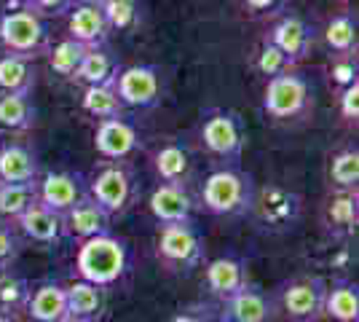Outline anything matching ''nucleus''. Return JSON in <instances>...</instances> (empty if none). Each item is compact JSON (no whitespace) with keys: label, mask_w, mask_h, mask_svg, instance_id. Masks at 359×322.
<instances>
[{"label":"nucleus","mask_w":359,"mask_h":322,"mask_svg":"<svg viewBox=\"0 0 359 322\" xmlns=\"http://www.w3.org/2000/svg\"><path fill=\"white\" fill-rule=\"evenodd\" d=\"M129 269H132V250L113 231L78 245L75 271L83 282H91L97 288H113L129 274Z\"/></svg>","instance_id":"1"},{"label":"nucleus","mask_w":359,"mask_h":322,"mask_svg":"<svg viewBox=\"0 0 359 322\" xmlns=\"http://www.w3.org/2000/svg\"><path fill=\"white\" fill-rule=\"evenodd\" d=\"M255 180L239 164H223L212 169L201 183V207L210 215L220 217H239L252 213L255 201Z\"/></svg>","instance_id":"2"},{"label":"nucleus","mask_w":359,"mask_h":322,"mask_svg":"<svg viewBox=\"0 0 359 322\" xmlns=\"http://www.w3.org/2000/svg\"><path fill=\"white\" fill-rule=\"evenodd\" d=\"M0 46L3 54H16L32 60L48 54L51 48V32H48V19L35 14L30 6L22 3H8L0 14Z\"/></svg>","instance_id":"3"},{"label":"nucleus","mask_w":359,"mask_h":322,"mask_svg":"<svg viewBox=\"0 0 359 322\" xmlns=\"http://www.w3.org/2000/svg\"><path fill=\"white\" fill-rule=\"evenodd\" d=\"M198 140L204 151L223 164H239L247 148V123L231 107H207L198 123Z\"/></svg>","instance_id":"4"},{"label":"nucleus","mask_w":359,"mask_h":322,"mask_svg":"<svg viewBox=\"0 0 359 322\" xmlns=\"http://www.w3.org/2000/svg\"><path fill=\"white\" fill-rule=\"evenodd\" d=\"M86 191L110 217H116L135 204L140 185H137L135 169L126 161H102L91 172V177H86Z\"/></svg>","instance_id":"5"},{"label":"nucleus","mask_w":359,"mask_h":322,"mask_svg":"<svg viewBox=\"0 0 359 322\" xmlns=\"http://www.w3.org/2000/svg\"><path fill=\"white\" fill-rule=\"evenodd\" d=\"M311 102H314V86L298 67L266 81L263 110L273 121H292L303 113H309Z\"/></svg>","instance_id":"6"},{"label":"nucleus","mask_w":359,"mask_h":322,"mask_svg":"<svg viewBox=\"0 0 359 322\" xmlns=\"http://www.w3.org/2000/svg\"><path fill=\"white\" fill-rule=\"evenodd\" d=\"M204 236L196 229L194 220L185 223H166L158 229L156 239V258L164 263L169 271L188 274L204 261Z\"/></svg>","instance_id":"7"},{"label":"nucleus","mask_w":359,"mask_h":322,"mask_svg":"<svg viewBox=\"0 0 359 322\" xmlns=\"http://www.w3.org/2000/svg\"><path fill=\"white\" fill-rule=\"evenodd\" d=\"M116 94L123 107L153 110L164 100V70L158 65H129L116 78Z\"/></svg>","instance_id":"8"},{"label":"nucleus","mask_w":359,"mask_h":322,"mask_svg":"<svg viewBox=\"0 0 359 322\" xmlns=\"http://www.w3.org/2000/svg\"><path fill=\"white\" fill-rule=\"evenodd\" d=\"M325 295L327 282L316 274H303L285 285L282 290V309L295 322H319L325 314Z\"/></svg>","instance_id":"9"},{"label":"nucleus","mask_w":359,"mask_h":322,"mask_svg":"<svg viewBox=\"0 0 359 322\" xmlns=\"http://www.w3.org/2000/svg\"><path fill=\"white\" fill-rule=\"evenodd\" d=\"M266 41L273 43L287 60L298 67L303 60H309L316 41V30L311 22H306L300 14H279L266 32Z\"/></svg>","instance_id":"10"},{"label":"nucleus","mask_w":359,"mask_h":322,"mask_svg":"<svg viewBox=\"0 0 359 322\" xmlns=\"http://www.w3.org/2000/svg\"><path fill=\"white\" fill-rule=\"evenodd\" d=\"M142 148V135L129 116H116L97 121L94 129V151L105 161H126Z\"/></svg>","instance_id":"11"},{"label":"nucleus","mask_w":359,"mask_h":322,"mask_svg":"<svg viewBox=\"0 0 359 322\" xmlns=\"http://www.w3.org/2000/svg\"><path fill=\"white\" fill-rule=\"evenodd\" d=\"M83 196H89V191H86V177L81 172L54 169V172H46L43 177H38V201L60 217L70 213Z\"/></svg>","instance_id":"12"},{"label":"nucleus","mask_w":359,"mask_h":322,"mask_svg":"<svg viewBox=\"0 0 359 322\" xmlns=\"http://www.w3.org/2000/svg\"><path fill=\"white\" fill-rule=\"evenodd\" d=\"M252 213L266 229H290L300 215V196L282 185H266L255 191Z\"/></svg>","instance_id":"13"},{"label":"nucleus","mask_w":359,"mask_h":322,"mask_svg":"<svg viewBox=\"0 0 359 322\" xmlns=\"http://www.w3.org/2000/svg\"><path fill=\"white\" fill-rule=\"evenodd\" d=\"M67 38H73L86 48H102L110 41V27L102 14V6L94 0H78L67 14Z\"/></svg>","instance_id":"14"},{"label":"nucleus","mask_w":359,"mask_h":322,"mask_svg":"<svg viewBox=\"0 0 359 322\" xmlns=\"http://www.w3.org/2000/svg\"><path fill=\"white\" fill-rule=\"evenodd\" d=\"M150 215L156 217L158 226L166 223H185L194 220V199L188 188L180 183H158L150 191L148 199Z\"/></svg>","instance_id":"15"},{"label":"nucleus","mask_w":359,"mask_h":322,"mask_svg":"<svg viewBox=\"0 0 359 322\" xmlns=\"http://www.w3.org/2000/svg\"><path fill=\"white\" fill-rule=\"evenodd\" d=\"M204 282H207V290L215 298H231L236 295L241 288L250 285V276H247V263L241 261L239 255H220L215 261L207 263L204 269Z\"/></svg>","instance_id":"16"},{"label":"nucleus","mask_w":359,"mask_h":322,"mask_svg":"<svg viewBox=\"0 0 359 322\" xmlns=\"http://www.w3.org/2000/svg\"><path fill=\"white\" fill-rule=\"evenodd\" d=\"M110 215L91 199V196H83V199L75 204L70 213L62 215V231L67 236H73L78 242H86V239H94L100 234H107L110 231Z\"/></svg>","instance_id":"17"},{"label":"nucleus","mask_w":359,"mask_h":322,"mask_svg":"<svg viewBox=\"0 0 359 322\" xmlns=\"http://www.w3.org/2000/svg\"><path fill=\"white\" fill-rule=\"evenodd\" d=\"M153 169L161 183H188V177L194 175V154H191L188 142H182L180 137L161 142L153 151Z\"/></svg>","instance_id":"18"},{"label":"nucleus","mask_w":359,"mask_h":322,"mask_svg":"<svg viewBox=\"0 0 359 322\" xmlns=\"http://www.w3.org/2000/svg\"><path fill=\"white\" fill-rule=\"evenodd\" d=\"M220 320L223 322H271L273 320V304L269 301V295L247 285L241 288L236 295L225 298L220 307Z\"/></svg>","instance_id":"19"},{"label":"nucleus","mask_w":359,"mask_h":322,"mask_svg":"<svg viewBox=\"0 0 359 322\" xmlns=\"http://www.w3.org/2000/svg\"><path fill=\"white\" fill-rule=\"evenodd\" d=\"M41 177L38 154L25 142H0V183H32Z\"/></svg>","instance_id":"20"},{"label":"nucleus","mask_w":359,"mask_h":322,"mask_svg":"<svg viewBox=\"0 0 359 322\" xmlns=\"http://www.w3.org/2000/svg\"><path fill=\"white\" fill-rule=\"evenodd\" d=\"M11 223L16 226L19 234H25L35 245H43V247L57 245L62 236H65V231H62V217L57 213H51L48 207H43L41 201H35L30 210H25V213L19 215L16 220H11Z\"/></svg>","instance_id":"21"},{"label":"nucleus","mask_w":359,"mask_h":322,"mask_svg":"<svg viewBox=\"0 0 359 322\" xmlns=\"http://www.w3.org/2000/svg\"><path fill=\"white\" fill-rule=\"evenodd\" d=\"M65 298H67V320L97 322L105 314V307H107L105 288H97L91 282L78 279L73 285H67L65 288Z\"/></svg>","instance_id":"22"},{"label":"nucleus","mask_w":359,"mask_h":322,"mask_svg":"<svg viewBox=\"0 0 359 322\" xmlns=\"http://www.w3.org/2000/svg\"><path fill=\"white\" fill-rule=\"evenodd\" d=\"M38 107L27 92H0V132H30Z\"/></svg>","instance_id":"23"},{"label":"nucleus","mask_w":359,"mask_h":322,"mask_svg":"<svg viewBox=\"0 0 359 322\" xmlns=\"http://www.w3.org/2000/svg\"><path fill=\"white\" fill-rule=\"evenodd\" d=\"M121 70H123V65H121L118 54H113L107 46L91 48L86 60L81 62L73 81L83 83V86H107V83H116Z\"/></svg>","instance_id":"24"},{"label":"nucleus","mask_w":359,"mask_h":322,"mask_svg":"<svg viewBox=\"0 0 359 322\" xmlns=\"http://www.w3.org/2000/svg\"><path fill=\"white\" fill-rule=\"evenodd\" d=\"M359 223V194L335 191L325 204V226L335 236H351Z\"/></svg>","instance_id":"25"},{"label":"nucleus","mask_w":359,"mask_h":322,"mask_svg":"<svg viewBox=\"0 0 359 322\" xmlns=\"http://www.w3.org/2000/svg\"><path fill=\"white\" fill-rule=\"evenodd\" d=\"M30 320L35 322H62L67 320V298H65V288L57 282H43L30 293L27 309Z\"/></svg>","instance_id":"26"},{"label":"nucleus","mask_w":359,"mask_h":322,"mask_svg":"<svg viewBox=\"0 0 359 322\" xmlns=\"http://www.w3.org/2000/svg\"><path fill=\"white\" fill-rule=\"evenodd\" d=\"M357 16L351 11H341L325 25V43L332 51V57H357L359 46Z\"/></svg>","instance_id":"27"},{"label":"nucleus","mask_w":359,"mask_h":322,"mask_svg":"<svg viewBox=\"0 0 359 322\" xmlns=\"http://www.w3.org/2000/svg\"><path fill=\"white\" fill-rule=\"evenodd\" d=\"M38 67L32 60L16 54H0V92H35Z\"/></svg>","instance_id":"28"},{"label":"nucleus","mask_w":359,"mask_h":322,"mask_svg":"<svg viewBox=\"0 0 359 322\" xmlns=\"http://www.w3.org/2000/svg\"><path fill=\"white\" fill-rule=\"evenodd\" d=\"M325 314L335 322H357L359 320V288L357 282L338 279L327 285L325 295Z\"/></svg>","instance_id":"29"},{"label":"nucleus","mask_w":359,"mask_h":322,"mask_svg":"<svg viewBox=\"0 0 359 322\" xmlns=\"http://www.w3.org/2000/svg\"><path fill=\"white\" fill-rule=\"evenodd\" d=\"M81 107L83 113L97 119V121H105V119H116V116H126V107L116 94V83H107V86H86L83 97H81Z\"/></svg>","instance_id":"30"},{"label":"nucleus","mask_w":359,"mask_h":322,"mask_svg":"<svg viewBox=\"0 0 359 322\" xmlns=\"http://www.w3.org/2000/svg\"><path fill=\"white\" fill-rule=\"evenodd\" d=\"M89 51L91 48H86L83 43H78L73 38H65V41H60V43H54V46L48 48V67L57 76L73 81L78 67H81V62L86 60Z\"/></svg>","instance_id":"31"},{"label":"nucleus","mask_w":359,"mask_h":322,"mask_svg":"<svg viewBox=\"0 0 359 322\" xmlns=\"http://www.w3.org/2000/svg\"><path fill=\"white\" fill-rule=\"evenodd\" d=\"M38 201V180L32 183H0V215L16 220L25 210Z\"/></svg>","instance_id":"32"},{"label":"nucleus","mask_w":359,"mask_h":322,"mask_svg":"<svg viewBox=\"0 0 359 322\" xmlns=\"http://www.w3.org/2000/svg\"><path fill=\"white\" fill-rule=\"evenodd\" d=\"M30 282L25 276L8 271H0V314H11L16 317V311H25L27 301H30Z\"/></svg>","instance_id":"33"},{"label":"nucleus","mask_w":359,"mask_h":322,"mask_svg":"<svg viewBox=\"0 0 359 322\" xmlns=\"http://www.w3.org/2000/svg\"><path fill=\"white\" fill-rule=\"evenodd\" d=\"M330 180L338 191H357L359 183V151L357 145H348L332 156L330 161Z\"/></svg>","instance_id":"34"},{"label":"nucleus","mask_w":359,"mask_h":322,"mask_svg":"<svg viewBox=\"0 0 359 322\" xmlns=\"http://www.w3.org/2000/svg\"><path fill=\"white\" fill-rule=\"evenodd\" d=\"M100 6L110 32H129L140 25V16H142L140 0H100Z\"/></svg>","instance_id":"35"},{"label":"nucleus","mask_w":359,"mask_h":322,"mask_svg":"<svg viewBox=\"0 0 359 322\" xmlns=\"http://www.w3.org/2000/svg\"><path fill=\"white\" fill-rule=\"evenodd\" d=\"M292 67H295V65L287 60L285 54L273 46V43H269V41L263 38V43H260L257 54H255V70H257L260 76H266V81H269V78L282 76V73L292 70Z\"/></svg>","instance_id":"36"},{"label":"nucleus","mask_w":359,"mask_h":322,"mask_svg":"<svg viewBox=\"0 0 359 322\" xmlns=\"http://www.w3.org/2000/svg\"><path fill=\"white\" fill-rule=\"evenodd\" d=\"M22 253V239L11 220H0V271H8Z\"/></svg>","instance_id":"37"},{"label":"nucleus","mask_w":359,"mask_h":322,"mask_svg":"<svg viewBox=\"0 0 359 322\" xmlns=\"http://www.w3.org/2000/svg\"><path fill=\"white\" fill-rule=\"evenodd\" d=\"M354 81H359L357 57H332V65H330V83L341 92L346 86H351Z\"/></svg>","instance_id":"38"},{"label":"nucleus","mask_w":359,"mask_h":322,"mask_svg":"<svg viewBox=\"0 0 359 322\" xmlns=\"http://www.w3.org/2000/svg\"><path fill=\"white\" fill-rule=\"evenodd\" d=\"M338 107L346 123H357L359 119V81H354L351 86H346L338 92Z\"/></svg>","instance_id":"39"},{"label":"nucleus","mask_w":359,"mask_h":322,"mask_svg":"<svg viewBox=\"0 0 359 322\" xmlns=\"http://www.w3.org/2000/svg\"><path fill=\"white\" fill-rule=\"evenodd\" d=\"M35 14H41L43 19H54V16H65L73 11V6L78 0H25Z\"/></svg>","instance_id":"40"},{"label":"nucleus","mask_w":359,"mask_h":322,"mask_svg":"<svg viewBox=\"0 0 359 322\" xmlns=\"http://www.w3.org/2000/svg\"><path fill=\"white\" fill-rule=\"evenodd\" d=\"M241 3H244V8L260 16H273L285 11V0H241Z\"/></svg>","instance_id":"41"},{"label":"nucleus","mask_w":359,"mask_h":322,"mask_svg":"<svg viewBox=\"0 0 359 322\" xmlns=\"http://www.w3.org/2000/svg\"><path fill=\"white\" fill-rule=\"evenodd\" d=\"M169 322H215V317H212L210 307H191L177 311Z\"/></svg>","instance_id":"42"},{"label":"nucleus","mask_w":359,"mask_h":322,"mask_svg":"<svg viewBox=\"0 0 359 322\" xmlns=\"http://www.w3.org/2000/svg\"><path fill=\"white\" fill-rule=\"evenodd\" d=\"M0 322H19V320L11 317V314H0Z\"/></svg>","instance_id":"43"},{"label":"nucleus","mask_w":359,"mask_h":322,"mask_svg":"<svg viewBox=\"0 0 359 322\" xmlns=\"http://www.w3.org/2000/svg\"><path fill=\"white\" fill-rule=\"evenodd\" d=\"M62 322H75V320H62Z\"/></svg>","instance_id":"44"},{"label":"nucleus","mask_w":359,"mask_h":322,"mask_svg":"<svg viewBox=\"0 0 359 322\" xmlns=\"http://www.w3.org/2000/svg\"><path fill=\"white\" fill-rule=\"evenodd\" d=\"M94 3H100V0H94Z\"/></svg>","instance_id":"45"}]
</instances>
